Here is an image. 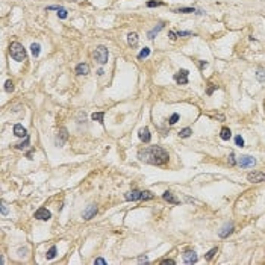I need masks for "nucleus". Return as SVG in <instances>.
I'll return each instance as SVG.
<instances>
[{
  "label": "nucleus",
  "mask_w": 265,
  "mask_h": 265,
  "mask_svg": "<svg viewBox=\"0 0 265 265\" xmlns=\"http://www.w3.org/2000/svg\"><path fill=\"white\" fill-rule=\"evenodd\" d=\"M138 158L141 162H145V164H152V165H164L168 162V152L164 150L162 147L159 145H152L149 149H144V150H140L138 152Z\"/></svg>",
  "instance_id": "1"
},
{
  "label": "nucleus",
  "mask_w": 265,
  "mask_h": 265,
  "mask_svg": "<svg viewBox=\"0 0 265 265\" xmlns=\"http://www.w3.org/2000/svg\"><path fill=\"white\" fill-rule=\"evenodd\" d=\"M9 53H11V58L17 62H23L26 61V49L23 47V44H20L17 41L11 43L9 46Z\"/></svg>",
  "instance_id": "2"
},
{
  "label": "nucleus",
  "mask_w": 265,
  "mask_h": 265,
  "mask_svg": "<svg viewBox=\"0 0 265 265\" xmlns=\"http://www.w3.org/2000/svg\"><path fill=\"white\" fill-rule=\"evenodd\" d=\"M94 58H96V61H97L100 65H105L106 62H108V58H109L108 49H106L105 46H97L96 50H94Z\"/></svg>",
  "instance_id": "3"
},
{
  "label": "nucleus",
  "mask_w": 265,
  "mask_h": 265,
  "mask_svg": "<svg viewBox=\"0 0 265 265\" xmlns=\"http://www.w3.org/2000/svg\"><path fill=\"white\" fill-rule=\"evenodd\" d=\"M238 164L241 165V168H250V167H253L256 164V159L253 156H248V155H243L238 159Z\"/></svg>",
  "instance_id": "4"
},
{
  "label": "nucleus",
  "mask_w": 265,
  "mask_h": 265,
  "mask_svg": "<svg viewBox=\"0 0 265 265\" xmlns=\"http://www.w3.org/2000/svg\"><path fill=\"white\" fill-rule=\"evenodd\" d=\"M247 180L251 183H261L265 180V174L262 171H253V173H248L247 174Z\"/></svg>",
  "instance_id": "5"
},
{
  "label": "nucleus",
  "mask_w": 265,
  "mask_h": 265,
  "mask_svg": "<svg viewBox=\"0 0 265 265\" xmlns=\"http://www.w3.org/2000/svg\"><path fill=\"white\" fill-rule=\"evenodd\" d=\"M188 74H190V71L188 70L177 71L176 74H174V80H176L179 85H186V84H188Z\"/></svg>",
  "instance_id": "6"
},
{
  "label": "nucleus",
  "mask_w": 265,
  "mask_h": 265,
  "mask_svg": "<svg viewBox=\"0 0 265 265\" xmlns=\"http://www.w3.org/2000/svg\"><path fill=\"white\" fill-rule=\"evenodd\" d=\"M67 140H68V132H67V129H65V127H61V129H59V132H58V135H56V144L61 147V145H64V144H65Z\"/></svg>",
  "instance_id": "7"
},
{
  "label": "nucleus",
  "mask_w": 265,
  "mask_h": 265,
  "mask_svg": "<svg viewBox=\"0 0 265 265\" xmlns=\"http://www.w3.org/2000/svg\"><path fill=\"white\" fill-rule=\"evenodd\" d=\"M35 218L36 220H41V221H47V220L52 218V214H50V211H47L46 208H39L35 212Z\"/></svg>",
  "instance_id": "8"
},
{
  "label": "nucleus",
  "mask_w": 265,
  "mask_h": 265,
  "mask_svg": "<svg viewBox=\"0 0 265 265\" xmlns=\"http://www.w3.org/2000/svg\"><path fill=\"white\" fill-rule=\"evenodd\" d=\"M183 262L185 264H188V265H193L197 262V253L195 251H185L183 253Z\"/></svg>",
  "instance_id": "9"
},
{
  "label": "nucleus",
  "mask_w": 265,
  "mask_h": 265,
  "mask_svg": "<svg viewBox=\"0 0 265 265\" xmlns=\"http://www.w3.org/2000/svg\"><path fill=\"white\" fill-rule=\"evenodd\" d=\"M141 195H142V191H138V190H132L129 193H126L124 198L129 200V202H137V200H141Z\"/></svg>",
  "instance_id": "10"
},
{
  "label": "nucleus",
  "mask_w": 265,
  "mask_h": 265,
  "mask_svg": "<svg viewBox=\"0 0 265 265\" xmlns=\"http://www.w3.org/2000/svg\"><path fill=\"white\" fill-rule=\"evenodd\" d=\"M162 198H164L165 202L171 203V205H179V203H180V200H179V198H177V197L173 194L171 191H165V193L162 194Z\"/></svg>",
  "instance_id": "11"
},
{
  "label": "nucleus",
  "mask_w": 265,
  "mask_h": 265,
  "mask_svg": "<svg viewBox=\"0 0 265 265\" xmlns=\"http://www.w3.org/2000/svg\"><path fill=\"white\" fill-rule=\"evenodd\" d=\"M96 214H97V206H96V205H89L88 208L84 211L82 217H84L85 220H91V218H92Z\"/></svg>",
  "instance_id": "12"
},
{
  "label": "nucleus",
  "mask_w": 265,
  "mask_h": 265,
  "mask_svg": "<svg viewBox=\"0 0 265 265\" xmlns=\"http://www.w3.org/2000/svg\"><path fill=\"white\" fill-rule=\"evenodd\" d=\"M138 137H140V140H141L142 142H150V140H152V135H150V130H149V127H142L141 130H140V133H138Z\"/></svg>",
  "instance_id": "13"
},
{
  "label": "nucleus",
  "mask_w": 265,
  "mask_h": 265,
  "mask_svg": "<svg viewBox=\"0 0 265 265\" xmlns=\"http://www.w3.org/2000/svg\"><path fill=\"white\" fill-rule=\"evenodd\" d=\"M232 232H233V224H232V223H229V224H226L223 229L218 232V236H220V238H227Z\"/></svg>",
  "instance_id": "14"
},
{
  "label": "nucleus",
  "mask_w": 265,
  "mask_h": 265,
  "mask_svg": "<svg viewBox=\"0 0 265 265\" xmlns=\"http://www.w3.org/2000/svg\"><path fill=\"white\" fill-rule=\"evenodd\" d=\"M76 73H77L79 76H87L89 73V65L88 64H79V65L76 67Z\"/></svg>",
  "instance_id": "15"
},
{
  "label": "nucleus",
  "mask_w": 265,
  "mask_h": 265,
  "mask_svg": "<svg viewBox=\"0 0 265 265\" xmlns=\"http://www.w3.org/2000/svg\"><path fill=\"white\" fill-rule=\"evenodd\" d=\"M127 44H129L130 47H135V46L138 44V34H137V32H130V34L127 35Z\"/></svg>",
  "instance_id": "16"
},
{
  "label": "nucleus",
  "mask_w": 265,
  "mask_h": 265,
  "mask_svg": "<svg viewBox=\"0 0 265 265\" xmlns=\"http://www.w3.org/2000/svg\"><path fill=\"white\" fill-rule=\"evenodd\" d=\"M14 133H15L17 137H20V138L27 137V130H26L21 124H15V126H14Z\"/></svg>",
  "instance_id": "17"
},
{
  "label": "nucleus",
  "mask_w": 265,
  "mask_h": 265,
  "mask_svg": "<svg viewBox=\"0 0 265 265\" xmlns=\"http://www.w3.org/2000/svg\"><path fill=\"white\" fill-rule=\"evenodd\" d=\"M220 138H221L223 141H229L230 138H232V132H230L229 127H223V129H221V132H220Z\"/></svg>",
  "instance_id": "18"
},
{
  "label": "nucleus",
  "mask_w": 265,
  "mask_h": 265,
  "mask_svg": "<svg viewBox=\"0 0 265 265\" xmlns=\"http://www.w3.org/2000/svg\"><path fill=\"white\" fill-rule=\"evenodd\" d=\"M162 29H164V23H159V24L156 26V27H153V29H152V31H150V32L147 34V36H149L150 39H153V38H155V36L158 35V34L161 32V31H162Z\"/></svg>",
  "instance_id": "19"
},
{
  "label": "nucleus",
  "mask_w": 265,
  "mask_h": 265,
  "mask_svg": "<svg viewBox=\"0 0 265 265\" xmlns=\"http://www.w3.org/2000/svg\"><path fill=\"white\" fill-rule=\"evenodd\" d=\"M31 52H32V55H34L35 58H38V56H39V52H41V46H39L38 43H34V44L31 46Z\"/></svg>",
  "instance_id": "20"
},
{
  "label": "nucleus",
  "mask_w": 265,
  "mask_h": 265,
  "mask_svg": "<svg viewBox=\"0 0 265 265\" xmlns=\"http://www.w3.org/2000/svg\"><path fill=\"white\" fill-rule=\"evenodd\" d=\"M191 133H193V129L191 127H185V129H182L179 132V137L180 138H188V137H191Z\"/></svg>",
  "instance_id": "21"
},
{
  "label": "nucleus",
  "mask_w": 265,
  "mask_h": 265,
  "mask_svg": "<svg viewBox=\"0 0 265 265\" xmlns=\"http://www.w3.org/2000/svg\"><path fill=\"white\" fill-rule=\"evenodd\" d=\"M103 117H105V112H94L91 115V118L94 121H99V123H103Z\"/></svg>",
  "instance_id": "22"
},
{
  "label": "nucleus",
  "mask_w": 265,
  "mask_h": 265,
  "mask_svg": "<svg viewBox=\"0 0 265 265\" xmlns=\"http://www.w3.org/2000/svg\"><path fill=\"white\" fill-rule=\"evenodd\" d=\"M149 55H150V49H149V47H144L141 52L138 53V59H140V61H142V59H145Z\"/></svg>",
  "instance_id": "23"
},
{
  "label": "nucleus",
  "mask_w": 265,
  "mask_h": 265,
  "mask_svg": "<svg viewBox=\"0 0 265 265\" xmlns=\"http://www.w3.org/2000/svg\"><path fill=\"white\" fill-rule=\"evenodd\" d=\"M56 256V246H52V247L49 248V251H47V255H46V258L50 261V259H53Z\"/></svg>",
  "instance_id": "24"
},
{
  "label": "nucleus",
  "mask_w": 265,
  "mask_h": 265,
  "mask_svg": "<svg viewBox=\"0 0 265 265\" xmlns=\"http://www.w3.org/2000/svg\"><path fill=\"white\" fill-rule=\"evenodd\" d=\"M256 79L259 82H265V70L264 68H258V73H256Z\"/></svg>",
  "instance_id": "25"
},
{
  "label": "nucleus",
  "mask_w": 265,
  "mask_h": 265,
  "mask_svg": "<svg viewBox=\"0 0 265 265\" xmlns=\"http://www.w3.org/2000/svg\"><path fill=\"white\" fill-rule=\"evenodd\" d=\"M5 91H6V92H12V91H14V84H12L11 79H8V80L5 82Z\"/></svg>",
  "instance_id": "26"
},
{
  "label": "nucleus",
  "mask_w": 265,
  "mask_h": 265,
  "mask_svg": "<svg viewBox=\"0 0 265 265\" xmlns=\"http://www.w3.org/2000/svg\"><path fill=\"white\" fill-rule=\"evenodd\" d=\"M174 12H179V14H191V12H195L194 8H180V9H176Z\"/></svg>",
  "instance_id": "27"
},
{
  "label": "nucleus",
  "mask_w": 265,
  "mask_h": 265,
  "mask_svg": "<svg viewBox=\"0 0 265 265\" xmlns=\"http://www.w3.org/2000/svg\"><path fill=\"white\" fill-rule=\"evenodd\" d=\"M217 251H218V248H217V247H214L212 250H209V251L206 253V256H205V258H206V261H211L212 258L215 256V253H217Z\"/></svg>",
  "instance_id": "28"
},
{
  "label": "nucleus",
  "mask_w": 265,
  "mask_h": 265,
  "mask_svg": "<svg viewBox=\"0 0 265 265\" xmlns=\"http://www.w3.org/2000/svg\"><path fill=\"white\" fill-rule=\"evenodd\" d=\"M155 195L152 194L150 191H142V195H141V200H152Z\"/></svg>",
  "instance_id": "29"
},
{
  "label": "nucleus",
  "mask_w": 265,
  "mask_h": 265,
  "mask_svg": "<svg viewBox=\"0 0 265 265\" xmlns=\"http://www.w3.org/2000/svg\"><path fill=\"white\" fill-rule=\"evenodd\" d=\"M67 15H68V12H67V9H61V11H58V17L61 18V20H65L67 18Z\"/></svg>",
  "instance_id": "30"
},
{
  "label": "nucleus",
  "mask_w": 265,
  "mask_h": 265,
  "mask_svg": "<svg viewBox=\"0 0 265 265\" xmlns=\"http://www.w3.org/2000/svg\"><path fill=\"white\" fill-rule=\"evenodd\" d=\"M235 144H236L238 147H244V140H243V137H241V135L235 137Z\"/></svg>",
  "instance_id": "31"
},
{
  "label": "nucleus",
  "mask_w": 265,
  "mask_h": 265,
  "mask_svg": "<svg viewBox=\"0 0 265 265\" xmlns=\"http://www.w3.org/2000/svg\"><path fill=\"white\" fill-rule=\"evenodd\" d=\"M27 145H29V137H26L24 142H21V144H17L15 147H17V149H20V150H23V149H26Z\"/></svg>",
  "instance_id": "32"
},
{
  "label": "nucleus",
  "mask_w": 265,
  "mask_h": 265,
  "mask_svg": "<svg viewBox=\"0 0 265 265\" xmlns=\"http://www.w3.org/2000/svg\"><path fill=\"white\" fill-rule=\"evenodd\" d=\"M162 5H164L162 2H155V0L147 2V8H155V6H162Z\"/></svg>",
  "instance_id": "33"
},
{
  "label": "nucleus",
  "mask_w": 265,
  "mask_h": 265,
  "mask_svg": "<svg viewBox=\"0 0 265 265\" xmlns=\"http://www.w3.org/2000/svg\"><path fill=\"white\" fill-rule=\"evenodd\" d=\"M179 118H180V117H179V114H173V115L170 117L168 123H170V124H176L177 121H179Z\"/></svg>",
  "instance_id": "34"
},
{
  "label": "nucleus",
  "mask_w": 265,
  "mask_h": 265,
  "mask_svg": "<svg viewBox=\"0 0 265 265\" xmlns=\"http://www.w3.org/2000/svg\"><path fill=\"white\" fill-rule=\"evenodd\" d=\"M235 164H236V159H235V155H233V153H230V155H229V165H230V167H233Z\"/></svg>",
  "instance_id": "35"
},
{
  "label": "nucleus",
  "mask_w": 265,
  "mask_h": 265,
  "mask_svg": "<svg viewBox=\"0 0 265 265\" xmlns=\"http://www.w3.org/2000/svg\"><path fill=\"white\" fill-rule=\"evenodd\" d=\"M62 6H56V5H52V6H47V11H61Z\"/></svg>",
  "instance_id": "36"
},
{
  "label": "nucleus",
  "mask_w": 265,
  "mask_h": 265,
  "mask_svg": "<svg viewBox=\"0 0 265 265\" xmlns=\"http://www.w3.org/2000/svg\"><path fill=\"white\" fill-rule=\"evenodd\" d=\"M94 264H97V265H106V261L103 259V258H97V259L94 261Z\"/></svg>",
  "instance_id": "37"
},
{
  "label": "nucleus",
  "mask_w": 265,
  "mask_h": 265,
  "mask_svg": "<svg viewBox=\"0 0 265 265\" xmlns=\"http://www.w3.org/2000/svg\"><path fill=\"white\" fill-rule=\"evenodd\" d=\"M161 264H171V265H174V264H176V261H173V259H162V261H161Z\"/></svg>",
  "instance_id": "38"
},
{
  "label": "nucleus",
  "mask_w": 265,
  "mask_h": 265,
  "mask_svg": "<svg viewBox=\"0 0 265 265\" xmlns=\"http://www.w3.org/2000/svg\"><path fill=\"white\" fill-rule=\"evenodd\" d=\"M177 35H179V36H191L193 34H191V32H183V31H179V32H177Z\"/></svg>",
  "instance_id": "39"
},
{
  "label": "nucleus",
  "mask_w": 265,
  "mask_h": 265,
  "mask_svg": "<svg viewBox=\"0 0 265 265\" xmlns=\"http://www.w3.org/2000/svg\"><path fill=\"white\" fill-rule=\"evenodd\" d=\"M8 214V208H6V205L2 202V215H6Z\"/></svg>",
  "instance_id": "40"
},
{
  "label": "nucleus",
  "mask_w": 265,
  "mask_h": 265,
  "mask_svg": "<svg viewBox=\"0 0 265 265\" xmlns=\"http://www.w3.org/2000/svg\"><path fill=\"white\" fill-rule=\"evenodd\" d=\"M168 35H170V38H171V39H173V41H176V38H177V34L176 32H174V31H170V34H168Z\"/></svg>",
  "instance_id": "41"
},
{
  "label": "nucleus",
  "mask_w": 265,
  "mask_h": 265,
  "mask_svg": "<svg viewBox=\"0 0 265 265\" xmlns=\"http://www.w3.org/2000/svg\"><path fill=\"white\" fill-rule=\"evenodd\" d=\"M206 65H208V62H206V61H203V62H200V68H205Z\"/></svg>",
  "instance_id": "42"
},
{
  "label": "nucleus",
  "mask_w": 265,
  "mask_h": 265,
  "mask_svg": "<svg viewBox=\"0 0 265 265\" xmlns=\"http://www.w3.org/2000/svg\"><path fill=\"white\" fill-rule=\"evenodd\" d=\"M215 88H217V85H215V87H211V88L208 89V94L211 96V94H212V91H214V89H215Z\"/></svg>",
  "instance_id": "43"
},
{
  "label": "nucleus",
  "mask_w": 265,
  "mask_h": 265,
  "mask_svg": "<svg viewBox=\"0 0 265 265\" xmlns=\"http://www.w3.org/2000/svg\"><path fill=\"white\" fill-rule=\"evenodd\" d=\"M140 262H149V259H147V258H145V256H144V258H140Z\"/></svg>",
  "instance_id": "44"
}]
</instances>
